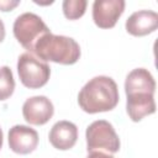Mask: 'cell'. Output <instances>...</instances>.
I'll list each match as a JSON object with an SVG mask.
<instances>
[{"instance_id": "1", "label": "cell", "mask_w": 158, "mask_h": 158, "mask_svg": "<svg viewBox=\"0 0 158 158\" xmlns=\"http://www.w3.org/2000/svg\"><path fill=\"white\" fill-rule=\"evenodd\" d=\"M78 102L81 110L88 114L110 111L118 102L117 84L110 77H95L81 88Z\"/></svg>"}, {"instance_id": "2", "label": "cell", "mask_w": 158, "mask_h": 158, "mask_svg": "<svg viewBox=\"0 0 158 158\" xmlns=\"http://www.w3.org/2000/svg\"><path fill=\"white\" fill-rule=\"evenodd\" d=\"M33 54L41 60L54 62L64 65H70L78 62L80 58V47L75 40L60 36L47 33L38 40L35 46Z\"/></svg>"}, {"instance_id": "3", "label": "cell", "mask_w": 158, "mask_h": 158, "mask_svg": "<svg viewBox=\"0 0 158 158\" xmlns=\"http://www.w3.org/2000/svg\"><path fill=\"white\" fill-rule=\"evenodd\" d=\"M14 36L19 41V43L28 51V53L33 54L35 46L41 37L49 33V28L42 21V19L32 12H25L14 22Z\"/></svg>"}, {"instance_id": "4", "label": "cell", "mask_w": 158, "mask_h": 158, "mask_svg": "<svg viewBox=\"0 0 158 158\" xmlns=\"http://www.w3.org/2000/svg\"><path fill=\"white\" fill-rule=\"evenodd\" d=\"M17 72L21 83L28 89H40L47 84L51 68L32 53H22L17 60Z\"/></svg>"}, {"instance_id": "5", "label": "cell", "mask_w": 158, "mask_h": 158, "mask_svg": "<svg viewBox=\"0 0 158 158\" xmlns=\"http://www.w3.org/2000/svg\"><path fill=\"white\" fill-rule=\"evenodd\" d=\"M88 152L105 151L109 153H116L120 149V139L114 126L105 121L98 120L90 123L85 132Z\"/></svg>"}, {"instance_id": "6", "label": "cell", "mask_w": 158, "mask_h": 158, "mask_svg": "<svg viewBox=\"0 0 158 158\" xmlns=\"http://www.w3.org/2000/svg\"><path fill=\"white\" fill-rule=\"evenodd\" d=\"M125 10L123 0H95L93 4V20L100 28H111Z\"/></svg>"}, {"instance_id": "7", "label": "cell", "mask_w": 158, "mask_h": 158, "mask_svg": "<svg viewBox=\"0 0 158 158\" xmlns=\"http://www.w3.org/2000/svg\"><path fill=\"white\" fill-rule=\"evenodd\" d=\"M53 112L54 107L52 101L43 95L28 98L22 105L23 118L31 125L40 126L47 123L52 118Z\"/></svg>"}, {"instance_id": "8", "label": "cell", "mask_w": 158, "mask_h": 158, "mask_svg": "<svg viewBox=\"0 0 158 158\" xmlns=\"http://www.w3.org/2000/svg\"><path fill=\"white\" fill-rule=\"evenodd\" d=\"M9 146L17 154H28L38 146V133L28 126L16 125L9 131Z\"/></svg>"}, {"instance_id": "9", "label": "cell", "mask_w": 158, "mask_h": 158, "mask_svg": "<svg viewBox=\"0 0 158 158\" xmlns=\"http://www.w3.org/2000/svg\"><path fill=\"white\" fill-rule=\"evenodd\" d=\"M48 138L54 148L59 151H67L73 148L75 144L78 139V128L70 121H58L52 126Z\"/></svg>"}, {"instance_id": "10", "label": "cell", "mask_w": 158, "mask_h": 158, "mask_svg": "<svg viewBox=\"0 0 158 158\" xmlns=\"http://www.w3.org/2000/svg\"><path fill=\"white\" fill-rule=\"evenodd\" d=\"M158 27V14L152 10L133 12L126 21V31L132 36H146Z\"/></svg>"}, {"instance_id": "11", "label": "cell", "mask_w": 158, "mask_h": 158, "mask_svg": "<svg viewBox=\"0 0 158 158\" xmlns=\"http://www.w3.org/2000/svg\"><path fill=\"white\" fill-rule=\"evenodd\" d=\"M126 95L130 94H154L156 81L153 75L144 68H136L128 73L125 80Z\"/></svg>"}, {"instance_id": "12", "label": "cell", "mask_w": 158, "mask_h": 158, "mask_svg": "<svg viewBox=\"0 0 158 158\" xmlns=\"http://www.w3.org/2000/svg\"><path fill=\"white\" fill-rule=\"evenodd\" d=\"M127 96L126 110L130 118L135 122L141 121L144 116L156 112V101L152 94H130Z\"/></svg>"}, {"instance_id": "13", "label": "cell", "mask_w": 158, "mask_h": 158, "mask_svg": "<svg viewBox=\"0 0 158 158\" xmlns=\"http://www.w3.org/2000/svg\"><path fill=\"white\" fill-rule=\"evenodd\" d=\"M15 89V80L11 69L7 65L0 67V100L9 99Z\"/></svg>"}, {"instance_id": "14", "label": "cell", "mask_w": 158, "mask_h": 158, "mask_svg": "<svg viewBox=\"0 0 158 158\" xmlns=\"http://www.w3.org/2000/svg\"><path fill=\"white\" fill-rule=\"evenodd\" d=\"M63 14L69 20H77L81 17L86 9L85 0H64L62 4Z\"/></svg>"}, {"instance_id": "15", "label": "cell", "mask_w": 158, "mask_h": 158, "mask_svg": "<svg viewBox=\"0 0 158 158\" xmlns=\"http://www.w3.org/2000/svg\"><path fill=\"white\" fill-rule=\"evenodd\" d=\"M19 4H20V1L2 0V1H0V10H1V11H11V10L15 9Z\"/></svg>"}, {"instance_id": "16", "label": "cell", "mask_w": 158, "mask_h": 158, "mask_svg": "<svg viewBox=\"0 0 158 158\" xmlns=\"http://www.w3.org/2000/svg\"><path fill=\"white\" fill-rule=\"evenodd\" d=\"M86 158H115V157H112L107 153L100 152V151H95V152H90Z\"/></svg>"}, {"instance_id": "17", "label": "cell", "mask_w": 158, "mask_h": 158, "mask_svg": "<svg viewBox=\"0 0 158 158\" xmlns=\"http://www.w3.org/2000/svg\"><path fill=\"white\" fill-rule=\"evenodd\" d=\"M4 38H5V26H4L2 20L0 19V42H2Z\"/></svg>"}, {"instance_id": "18", "label": "cell", "mask_w": 158, "mask_h": 158, "mask_svg": "<svg viewBox=\"0 0 158 158\" xmlns=\"http://www.w3.org/2000/svg\"><path fill=\"white\" fill-rule=\"evenodd\" d=\"M1 147H2V130L0 127V149H1Z\"/></svg>"}]
</instances>
